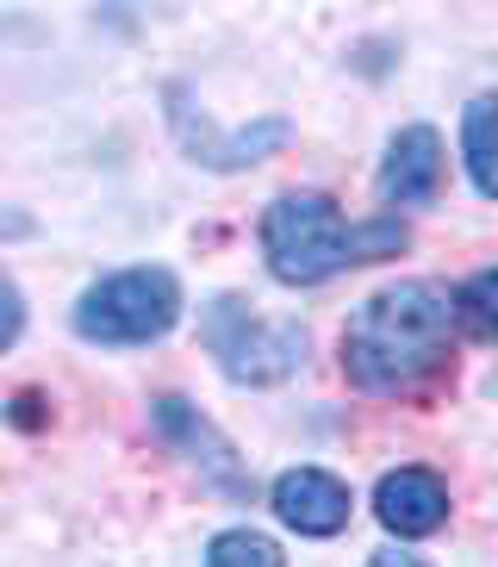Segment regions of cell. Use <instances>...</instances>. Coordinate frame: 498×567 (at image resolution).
<instances>
[{
    "instance_id": "6da1fadb",
    "label": "cell",
    "mask_w": 498,
    "mask_h": 567,
    "mask_svg": "<svg viewBox=\"0 0 498 567\" xmlns=\"http://www.w3.org/2000/svg\"><path fill=\"white\" fill-rule=\"evenodd\" d=\"M455 300L436 281H393L355 306L343 331V368L362 393H412L448 362Z\"/></svg>"
},
{
    "instance_id": "7a4b0ae2",
    "label": "cell",
    "mask_w": 498,
    "mask_h": 567,
    "mask_svg": "<svg viewBox=\"0 0 498 567\" xmlns=\"http://www.w3.org/2000/svg\"><path fill=\"white\" fill-rule=\"evenodd\" d=\"M398 244H405V218L398 213L349 225L331 194H281L262 213V256L274 268V281L287 287H318L331 275H343L349 262L398 256Z\"/></svg>"
},
{
    "instance_id": "3957f363",
    "label": "cell",
    "mask_w": 498,
    "mask_h": 567,
    "mask_svg": "<svg viewBox=\"0 0 498 567\" xmlns=\"http://www.w3.org/2000/svg\"><path fill=\"white\" fill-rule=\"evenodd\" d=\"M181 318V281L168 268H118L75 300V331L87 343H156Z\"/></svg>"
},
{
    "instance_id": "277c9868",
    "label": "cell",
    "mask_w": 498,
    "mask_h": 567,
    "mask_svg": "<svg viewBox=\"0 0 498 567\" xmlns=\"http://www.w3.org/2000/svg\"><path fill=\"white\" fill-rule=\"evenodd\" d=\"M199 337H206V350L218 355V368H225L237 386L287 381V374L305 362V324H293V318H256L249 300H237V293L206 306Z\"/></svg>"
},
{
    "instance_id": "5b68a950",
    "label": "cell",
    "mask_w": 498,
    "mask_h": 567,
    "mask_svg": "<svg viewBox=\"0 0 498 567\" xmlns=\"http://www.w3.org/2000/svg\"><path fill=\"white\" fill-rule=\"evenodd\" d=\"M349 486L324 467H287L274 481V517L299 536H336L349 524Z\"/></svg>"
},
{
    "instance_id": "8992f818",
    "label": "cell",
    "mask_w": 498,
    "mask_h": 567,
    "mask_svg": "<svg viewBox=\"0 0 498 567\" xmlns=\"http://www.w3.org/2000/svg\"><path fill=\"white\" fill-rule=\"evenodd\" d=\"M443 194V137L430 125H405L386 144L381 163V200L386 206H430Z\"/></svg>"
},
{
    "instance_id": "52a82bcc",
    "label": "cell",
    "mask_w": 498,
    "mask_h": 567,
    "mask_svg": "<svg viewBox=\"0 0 498 567\" xmlns=\"http://www.w3.org/2000/svg\"><path fill=\"white\" fill-rule=\"evenodd\" d=\"M374 512H381V524L393 536H430L448 524V486L430 467H393L374 486Z\"/></svg>"
},
{
    "instance_id": "ba28073f",
    "label": "cell",
    "mask_w": 498,
    "mask_h": 567,
    "mask_svg": "<svg viewBox=\"0 0 498 567\" xmlns=\"http://www.w3.org/2000/svg\"><path fill=\"white\" fill-rule=\"evenodd\" d=\"M156 431H163L175 450H187V462H199L218 486H243V467H237L231 443H225V436H218L187 400H175V393H168V400H156Z\"/></svg>"
},
{
    "instance_id": "9c48e42d",
    "label": "cell",
    "mask_w": 498,
    "mask_h": 567,
    "mask_svg": "<svg viewBox=\"0 0 498 567\" xmlns=\"http://www.w3.org/2000/svg\"><path fill=\"white\" fill-rule=\"evenodd\" d=\"M461 156L474 168V187L498 200V94H480L461 113Z\"/></svg>"
},
{
    "instance_id": "30bf717a",
    "label": "cell",
    "mask_w": 498,
    "mask_h": 567,
    "mask_svg": "<svg viewBox=\"0 0 498 567\" xmlns=\"http://www.w3.org/2000/svg\"><path fill=\"white\" fill-rule=\"evenodd\" d=\"M206 567H287V555H281V543L262 536V530H225V536H212Z\"/></svg>"
},
{
    "instance_id": "8fae6325",
    "label": "cell",
    "mask_w": 498,
    "mask_h": 567,
    "mask_svg": "<svg viewBox=\"0 0 498 567\" xmlns=\"http://www.w3.org/2000/svg\"><path fill=\"white\" fill-rule=\"evenodd\" d=\"M455 318H461L474 337H498V268H480V275L455 293Z\"/></svg>"
},
{
    "instance_id": "7c38bea8",
    "label": "cell",
    "mask_w": 498,
    "mask_h": 567,
    "mask_svg": "<svg viewBox=\"0 0 498 567\" xmlns=\"http://www.w3.org/2000/svg\"><path fill=\"white\" fill-rule=\"evenodd\" d=\"M19 324H25V300H19V287L0 275V350L19 337Z\"/></svg>"
},
{
    "instance_id": "4fadbf2b",
    "label": "cell",
    "mask_w": 498,
    "mask_h": 567,
    "mask_svg": "<svg viewBox=\"0 0 498 567\" xmlns=\"http://www.w3.org/2000/svg\"><path fill=\"white\" fill-rule=\"evenodd\" d=\"M367 567H430V561H417V555H405V549H386V555H374Z\"/></svg>"
},
{
    "instance_id": "5bb4252c",
    "label": "cell",
    "mask_w": 498,
    "mask_h": 567,
    "mask_svg": "<svg viewBox=\"0 0 498 567\" xmlns=\"http://www.w3.org/2000/svg\"><path fill=\"white\" fill-rule=\"evenodd\" d=\"M492 393H498V374H492Z\"/></svg>"
}]
</instances>
